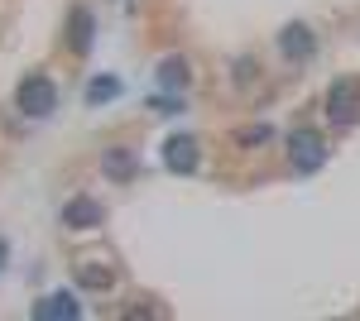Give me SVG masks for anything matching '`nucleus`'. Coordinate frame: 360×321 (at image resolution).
Instances as JSON below:
<instances>
[{"instance_id": "0eeeda50", "label": "nucleus", "mask_w": 360, "mask_h": 321, "mask_svg": "<svg viewBox=\"0 0 360 321\" xmlns=\"http://www.w3.org/2000/svg\"><path fill=\"white\" fill-rule=\"evenodd\" d=\"M29 312H34L39 321H53V317H58V321H77V317H82V307H77V297H72V293H49V297H39Z\"/></svg>"}, {"instance_id": "f257e3e1", "label": "nucleus", "mask_w": 360, "mask_h": 321, "mask_svg": "<svg viewBox=\"0 0 360 321\" xmlns=\"http://www.w3.org/2000/svg\"><path fill=\"white\" fill-rule=\"evenodd\" d=\"M15 106L25 110L29 120H49L58 110V86L49 72H29L20 86H15Z\"/></svg>"}, {"instance_id": "2eb2a0df", "label": "nucleus", "mask_w": 360, "mask_h": 321, "mask_svg": "<svg viewBox=\"0 0 360 321\" xmlns=\"http://www.w3.org/2000/svg\"><path fill=\"white\" fill-rule=\"evenodd\" d=\"M5 259H10V244L0 240V268H5Z\"/></svg>"}, {"instance_id": "6e6552de", "label": "nucleus", "mask_w": 360, "mask_h": 321, "mask_svg": "<svg viewBox=\"0 0 360 321\" xmlns=\"http://www.w3.org/2000/svg\"><path fill=\"white\" fill-rule=\"evenodd\" d=\"M101 173L111 178V183H130L139 173V159H135V149H125V144H111L106 154H101Z\"/></svg>"}, {"instance_id": "423d86ee", "label": "nucleus", "mask_w": 360, "mask_h": 321, "mask_svg": "<svg viewBox=\"0 0 360 321\" xmlns=\"http://www.w3.org/2000/svg\"><path fill=\"white\" fill-rule=\"evenodd\" d=\"M278 53L288 58V63H307V58L317 53V34H312L307 25H298V20L283 25V34H278Z\"/></svg>"}, {"instance_id": "ddd939ff", "label": "nucleus", "mask_w": 360, "mask_h": 321, "mask_svg": "<svg viewBox=\"0 0 360 321\" xmlns=\"http://www.w3.org/2000/svg\"><path fill=\"white\" fill-rule=\"evenodd\" d=\"M149 106L159 110V115H183V96H178V91H168V96H154Z\"/></svg>"}, {"instance_id": "f8f14e48", "label": "nucleus", "mask_w": 360, "mask_h": 321, "mask_svg": "<svg viewBox=\"0 0 360 321\" xmlns=\"http://www.w3.org/2000/svg\"><path fill=\"white\" fill-rule=\"evenodd\" d=\"M77 283L101 293V288H111V268H101L96 259H82V264H77Z\"/></svg>"}, {"instance_id": "9d476101", "label": "nucleus", "mask_w": 360, "mask_h": 321, "mask_svg": "<svg viewBox=\"0 0 360 321\" xmlns=\"http://www.w3.org/2000/svg\"><path fill=\"white\" fill-rule=\"evenodd\" d=\"M125 91V81L120 77H91L86 81V106H106V101H115Z\"/></svg>"}, {"instance_id": "f03ea898", "label": "nucleus", "mask_w": 360, "mask_h": 321, "mask_svg": "<svg viewBox=\"0 0 360 321\" xmlns=\"http://www.w3.org/2000/svg\"><path fill=\"white\" fill-rule=\"evenodd\" d=\"M283 149H288V163H293L303 178L327 163V139H322V130H312V125H298V130L283 139Z\"/></svg>"}, {"instance_id": "39448f33", "label": "nucleus", "mask_w": 360, "mask_h": 321, "mask_svg": "<svg viewBox=\"0 0 360 321\" xmlns=\"http://www.w3.org/2000/svg\"><path fill=\"white\" fill-rule=\"evenodd\" d=\"M91 44H96V20H91L86 5H72V10H68V48L77 58H86Z\"/></svg>"}, {"instance_id": "4468645a", "label": "nucleus", "mask_w": 360, "mask_h": 321, "mask_svg": "<svg viewBox=\"0 0 360 321\" xmlns=\"http://www.w3.org/2000/svg\"><path fill=\"white\" fill-rule=\"evenodd\" d=\"M269 139V125H255V130H240V144H264Z\"/></svg>"}, {"instance_id": "1a4fd4ad", "label": "nucleus", "mask_w": 360, "mask_h": 321, "mask_svg": "<svg viewBox=\"0 0 360 321\" xmlns=\"http://www.w3.org/2000/svg\"><path fill=\"white\" fill-rule=\"evenodd\" d=\"M63 225H68V230H91V225H101V207H96L91 197H72V202L63 207Z\"/></svg>"}, {"instance_id": "20e7f679", "label": "nucleus", "mask_w": 360, "mask_h": 321, "mask_svg": "<svg viewBox=\"0 0 360 321\" xmlns=\"http://www.w3.org/2000/svg\"><path fill=\"white\" fill-rule=\"evenodd\" d=\"M159 159H164L168 173H178V178H188V173H197V139L193 134H168L164 139V149H159Z\"/></svg>"}, {"instance_id": "7ed1b4c3", "label": "nucleus", "mask_w": 360, "mask_h": 321, "mask_svg": "<svg viewBox=\"0 0 360 321\" xmlns=\"http://www.w3.org/2000/svg\"><path fill=\"white\" fill-rule=\"evenodd\" d=\"M327 115L332 125H356L360 120V81L356 77H336L327 91Z\"/></svg>"}, {"instance_id": "9b49d317", "label": "nucleus", "mask_w": 360, "mask_h": 321, "mask_svg": "<svg viewBox=\"0 0 360 321\" xmlns=\"http://www.w3.org/2000/svg\"><path fill=\"white\" fill-rule=\"evenodd\" d=\"M159 86L183 91V86H188V58H164V63H159Z\"/></svg>"}]
</instances>
